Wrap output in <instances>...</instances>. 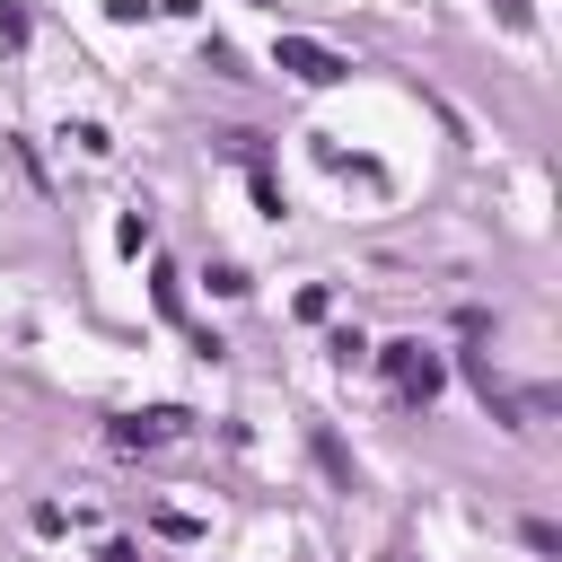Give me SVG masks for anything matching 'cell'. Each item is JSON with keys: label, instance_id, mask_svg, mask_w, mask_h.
Instances as JSON below:
<instances>
[{"label": "cell", "instance_id": "obj_1", "mask_svg": "<svg viewBox=\"0 0 562 562\" xmlns=\"http://www.w3.org/2000/svg\"><path fill=\"white\" fill-rule=\"evenodd\" d=\"M281 70H290V79H307V88H334L351 61H342V53H325V44H307V35H281Z\"/></svg>", "mask_w": 562, "mask_h": 562}, {"label": "cell", "instance_id": "obj_2", "mask_svg": "<svg viewBox=\"0 0 562 562\" xmlns=\"http://www.w3.org/2000/svg\"><path fill=\"white\" fill-rule=\"evenodd\" d=\"M386 386L413 404V395H430V386H439V360H430L422 342H386Z\"/></svg>", "mask_w": 562, "mask_h": 562}, {"label": "cell", "instance_id": "obj_3", "mask_svg": "<svg viewBox=\"0 0 562 562\" xmlns=\"http://www.w3.org/2000/svg\"><path fill=\"white\" fill-rule=\"evenodd\" d=\"M176 439V413H149V422H114V448H158Z\"/></svg>", "mask_w": 562, "mask_h": 562}, {"label": "cell", "instance_id": "obj_4", "mask_svg": "<svg viewBox=\"0 0 562 562\" xmlns=\"http://www.w3.org/2000/svg\"><path fill=\"white\" fill-rule=\"evenodd\" d=\"M0 26H9V35H26V9H18V0H0Z\"/></svg>", "mask_w": 562, "mask_h": 562}, {"label": "cell", "instance_id": "obj_5", "mask_svg": "<svg viewBox=\"0 0 562 562\" xmlns=\"http://www.w3.org/2000/svg\"><path fill=\"white\" fill-rule=\"evenodd\" d=\"M492 9H501V18H509V26H527V0H492Z\"/></svg>", "mask_w": 562, "mask_h": 562}]
</instances>
